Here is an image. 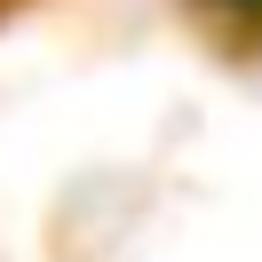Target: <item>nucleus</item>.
<instances>
[{
  "label": "nucleus",
  "mask_w": 262,
  "mask_h": 262,
  "mask_svg": "<svg viewBox=\"0 0 262 262\" xmlns=\"http://www.w3.org/2000/svg\"><path fill=\"white\" fill-rule=\"evenodd\" d=\"M214 8H230V16H262V0H214Z\"/></svg>",
  "instance_id": "nucleus-2"
},
{
  "label": "nucleus",
  "mask_w": 262,
  "mask_h": 262,
  "mask_svg": "<svg viewBox=\"0 0 262 262\" xmlns=\"http://www.w3.org/2000/svg\"><path fill=\"white\" fill-rule=\"evenodd\" d=\"M151 183L135 167H88L48 199V262H127L143 238Z\"/></svg>",
  "instance_id": "nucleus-1"
}]
</instances>
